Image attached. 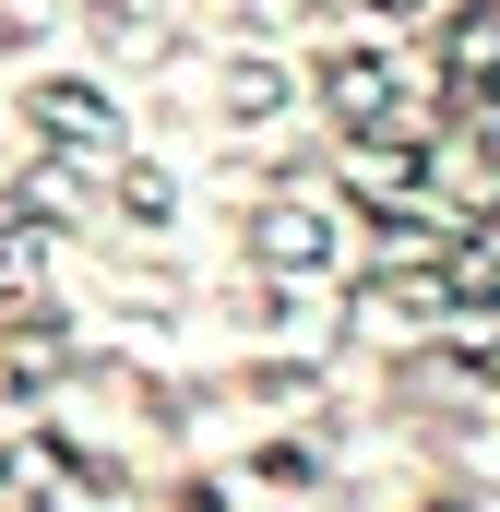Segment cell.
Returning <instances> with one entry per match:
<instances>
[{"mask_svg":"<svg viewBox=\"0 0 500 512\" xmlns=\"http://www.w3.org/2000/svg\"><path fill=\"white\" fill-rule=\"evenodd\" d=\"M24 131L60 155H120V96L84 72H48V84H24Z\"/></svg>","mask_w":500,"mask_h":512,"instance_id":"obj_1","label":"cell"},{"mask_svg":"<svg viewBox=\"0 0 500 512\" xmlns=\"http://www.w3.org/2000/svg\"><path fill=\"white\" fill-rule=\"evenodd\" d=\"M250 262H262V274H334V262H346V227H334V203H310V191L262 203V215H250Z\"/></svg>","mask_w":500,"mask_h":512,"instance_id":"obj_2","label":"cell"},{"mask_svg":"<svg viewBox=\"0 0 500 512\" xmlns=\"http://www.w3.org/2000/svg\"><path fill=\"white\" fill-rule=\"evenodd\" d=\"M441 84H453L465 108H500V0H465V12L441 24Z\"/></svg>","mask_w":500,"mask_h":512,"instance_id":"obj_3","label":"cell"},{"mask_svg":"<svg viewBox=\"0 0 500 512\" xmlns=\"http://www.w3.org/2000/svg\"><path fill=\"white\" fill-rule=\"evenodd\" d=\"M286 108V72L274 60H227V120H274Z\"/></svg>","mask_w":500,"mask_h":512,"instance_id":"obj_4","label":"cell"},{"mask_svg":"<svg viewBox=\"0 0 500 512\" xmlns=\"http://www.w3.org/2000/svg\"><path fill=\"white\" fill-rule=\"evenodd\" d=\"M120 215H143V227L167 215V167H131V179H120Z\"/></svg>","mask_w":500,"mask_h":512,"instance_id":"obj_5","label":"cell"},{"mask_svg":"<svg viewBox=\"0 0 500 512\" xmlns=\"http://www.w3.org/2000/svg\"><path fill=\"white\" fill-rule=\"evenodd\" d=\"M441 512H477V501H441Z\"/></svg>","mask_w":500,"mask_h":512,"instance_id":"obj_6","label":"cell"}]
</instances>
